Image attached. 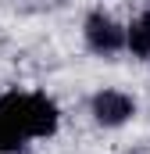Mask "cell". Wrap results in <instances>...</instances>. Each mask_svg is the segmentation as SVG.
I'll list each match as a JSON object with an SVG mask.
<instances>
[{
    "instance_id": "cell-2",
    "label": "cell",
    "mask_w": 150,
    "mask_h": 154,
    "mask_svg": "<svg viewBox=\"0 0 150 154\" xmlns=\"http://www.w3.org/2000/svg\"><path fill=\"white\" fill-rule=\"evenodd\" d=\"M82 43H86L89 54L111 61V57H118V54L125 50V25L114 22L107 11L97 7V11H89V14L82 18Z\"/></svg>"
},
{
    "instance_id": "cell-1",
    "label": "cell",
    "mask_w": 150,
    "mask_h": 154,
    "mask_svg": "<svg viewBox=\"0 0 150 154\" xmlns=\"http://www.w3.org/2000/svg\"><path fill=\"white\" fill-rule=\"evenodd\" d=\"M57 125L54 97L39 90H7L0 97V154H22L32 140H50Z\"/></svg>"
},
{
    "instance_id": "cell-3",
    "label": "cell",
    "mask_w": 150,
    "mask_h": 154,
    "mask_svg": "<svg viewBox=\"0 0 150 154\" xmlns=\"http://www.w3.org/2000/svg\"><path fill=\"white\" fill-rule=\"evenodd\" d=\"M89 115L100 129H122L125 122L136 118V97L125 93V90H114V86H104L89 97Z\"/></svg>"
},
{
    "instance_id": "cell-4",
    "label": "cell",
    "mask_w": 150,
    "mask_h": 154,
    "mask_svg": "<svg viewBox=\"0 0 150 154\" xmlns=\"http://www.w3.org/2000/svg\"><path fill=\"white\" fill-rule=\"evenodd\" d=\"M125 50H129L136 61H150V11L136 14V18L125 25Z\"/></svg>"
}]
</instances>
